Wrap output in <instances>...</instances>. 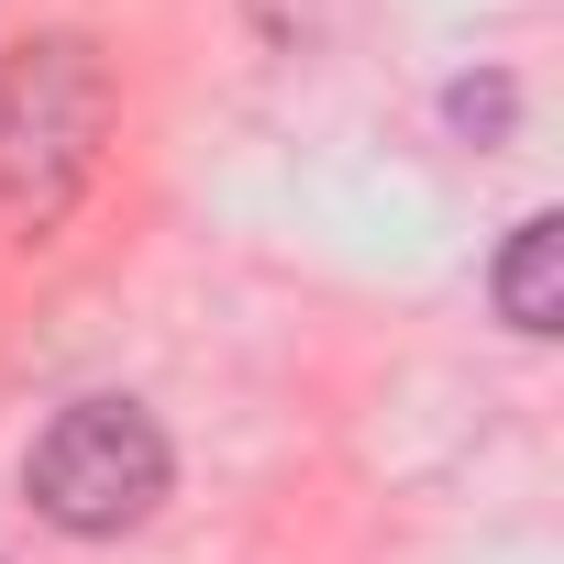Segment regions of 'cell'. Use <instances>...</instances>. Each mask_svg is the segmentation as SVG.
Here are the masks:
<instances>
[{"label": "cell", "mask_w": 564, "mask_h": 564, "mask_svg": "<svg viewBox=\"0 0 564 564\" xmlns=\"http://www.w3.org/2000/svg\"><path fill=\"white\" fill-rule=\"evenodd\" d=\"M100 133H111V78L78 34H34L0 56V232H45L100 166Z\"/></svg>", "instance_id": "obj_1"}, {"label": "cell", "mask_w": 564, "mask_h": 564, "mask_svg": "<svg viewBox=\"0 0 564 564\" xmlns=\"http://www.w3.org/2000/svg\"><path fill=\"white\" fill-rule=\"evenodd\" d=\"M23 487H34V509L67 542H111V531L155 520V498H166V432L133 399H78V410H56L34 432Z\"/></svg>", "instance_id": "obj_2"}, {"label": "cell", "mask_w": 564, "mask_h": 564, "mask_svg": "<svg viewBox=\"0 0 564 564\" xmlns=\"http://www.w3.org/2000/svg\"><path fill=\"white\" fill-rule=\"evenodd\" d=\"M487 289H498V322H509V333H564V221H553V210H531V221L498 243Z\"/></svg>", "instance_id": "obj_3"}, {"label": "cell", "mask_w": 564, "mask_h": 564, "mask_svg": "<svg viewBox=\"0 0 564 564\" xmlns=\"http://www.w3.org/2000/svg\"><path fill=\"white\" fill-rule=\"evenodd\" d=\"M454 122L465 133H509V78H465L454 89Z\"/></svg>", "instance_id": "obj_4"}]
</instances>
